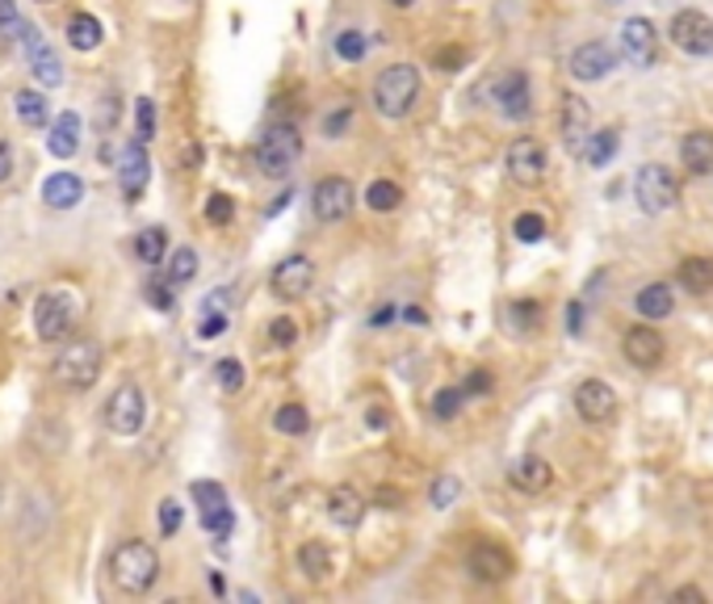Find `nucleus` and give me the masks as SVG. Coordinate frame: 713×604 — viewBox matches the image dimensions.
<instances>
[{"label":"nucleus","mask_w":713,"mask_h":604,"mask_svg":"<svg viewBox=\"0 0 713 604\" xmlns=\"http://www.w3.org/2000/svg\"><path fill=\"white\" fill-rule=\"evenodd\" d=\"M491 386H495V382H491L488 370H474V374H470L466 382H462V391H466V399H470V395H488Z\"/></svg>","instance_id":"obj_53"},{"label":"nucleus","mask_w":713,"mask_h":604,"mask_svg":"<svg viewBox=\"0 0 713 604\" xmlns=\"http://www.w3.org/2000/svg\"><path fill=\"white\" fill-rule=\"evenodd\" d=\"M257 169L264 177H290V169L299 164L302 155V134L299 127H290V122H273L269 131L261 134V143H257Z\"/></svg>","instance_id":"obj_4"},{"label":"nucleus","mask_w":713,"mask_h":604,"mask_svg":"<svg viewBox=\"0 0 713 604\" xmlns=\"http://www.w3.org/2000/svg\"><path fill=\"white\" fill-rule=\"evenodd\" d=\"M202 528L207 533H214L219 542H227L231 533H235V516H231V509H214V512H202Z\"/></svg>","instance_id":"obj_42"},{"label":"nucleus","mask_w":713,"mask_h":604,"mask_svg":"<svg viewBox=\"0 0 713 604\" xmlns=\"http://www.w3.org/2000/svg\"><path fill=\"white\" fill-rule=\"evenodd\" d=\"M667 38L684 56H713V21L701 9H680L667 26Z\"/></svg>","instance_id":"obj_10"},{"label":"nucleus","mask_w":713,"mask_h":604,"mask_svg":"<svg viewBox=\"0 0 713 604\" xmlns=\"http://www.w3.org/2000/svg\"><path fill=\"white\" fill-rule=\"evenodd\" d=\"M207 219L214 226H227L231 219H235V202H231L227 193H210V198H207Z\"/></svg>","instance_id":"obj_47"},{"label":"nucleus","mask_w":713,"mask_h":604,"mask_svg":"<svg viewBox=\"0 0 713 604\" xmlns=\"http://www.w3.org/2000/svg\"><path fill=\"white\" fill-rule=\"evenodd\" d=\"M110 580L127 596H143L160 580V554L148 542H122L110 554Z\"/></svg>","instance_id":"obj_1"},{"label":"nucleus","mask_w":713,"mask_h":604,"mask_svg":"<svg viewBox=\"0 0 713 604\" xmlns=\"http://www.w3.org/2000/svg\"><path fill=\"white\" fill-rule=\"evenodd\" d=\"M9 177H13V148L0 139V185H4Z\"/></svg>","instance_id":"obj_55"},{"label":"nucleus","mask_w":713,"mask_h":604,"mask_svg":"<svg viewBox=\"0 0 713 604\" xmlns=\"http://www.w3.org/2000/svg\"><path fill=\"white\" fill-rule=\"evenodd\" d=\"M504 169L508 177H512V185L538 189L545 181V148L538 139H529V134L512 139L504 151Z\"/></svg>","instance_id":"obj_8"},{"label":"nucleus","mask_w":713,"mask_h":604,"mask_svg":"<svg viewBox=\"0 0 713 604\" xmlns=\"http://www.w3.org/2000/svg\"><path fill=\"white\" fill-rule=\"evenodd\" d=\"M571 76L575 80H583V84H592V80H604V76L617 68V59H613V51L604 47V42H583V47H575L571 51Z\"/></svg>","instance_id":"obj_20"},{"label":"nucleus","mask_w":713,"mask_h":604,"mask_svg":"<svg viewBox=\"0 0 713 604\" xmlns=\"http://www.w3.org/2000/svg\"><path fill=\"white\" fill-rule=\"evenodd\" d=\"M148 302L155 306V311H177V299H172V285H169V278H151L148 282Z\"/></svg>","instance_id":"obj_48"},{"label":"nucleus","mask_w":713,"mask_h":604,"mask_svg":"<svg viewBox=\"0 0 713 604\" xmlns=\"http://www.w3.org/2000/svg\"><path fill=\"white\" fill-rule=\"evenodd\" d=\"M575 412H580L583 424H609L617 415V391L604 382V378H583L575 386Z\"/></svg>","instance_id":"obj_11"},{"label":"nucleus","mask_w":713,"mask_h":604,"mask_svg":"<svg viewBox=\"0 0 713 604\" xmlns=\"http://www.w3.org/2000/svg\"><path fill=\"white\" fill-rule=\"evenodd\" d=\"M285 202H290V193H282V198H278V202H273V207L264 210V214H269V219H273V214H282V210H285Z\"/></svg>","instance_id":"obj_57"},{"label":"nucleus","mask_w":713,"mask_h":604,"mask_svg":"<svg viewBox=\"0 0 713 604\" xmlns=\"http://www.w3.org/2000/svg\"><path fill=\"white\" fill-rule=\"evenodd\" d=\"M545 219L538 214V210H525V214H516V223H512V235L521 240V244H542L545 240Z\"/></svg>","instance_id":"obj_36"},{"label":"nucleus","mask_w":713,"mask_h":604,"mask_svg":"<svg viewBox=\"0 0 713 604\" xmlns=\"http://www.w3.org/2000/svg\"><path fill=\"white\" fill-rule=\"evenodd\" d=\"M458 491H462V483H458L453 474H441V479L432 483V491H429V504H432V509H450L453 500H458Z\"/></svg>","instance_id":"obj_44"},{"label":"nucleus","mask_w":713,"mask_h":604,"mask_svg":"<svg viewBox=\"0 0 713 604\" xmlns=\"http://www.w3.org/2000/svg\"><path fill=\"white\" fill-rule=\"evenodd\" d=\"M42 202L51 210H76L84 202V181L76 172H51L42 181Z\"/></svg>","instance_id":"obj_23"},{"label":"nucleus","mask_w":713,"mask_h":604,"mask_svg":"<svg viewBox=\"0 0 713 604\" xmlns=\"http://www.w3.org/2000/svg\"><path fill=\"white\" fill-rule=\"evenodd\" d=\"M365 51H370V34H361V30H344V34H337V56L340 59L361 63V59H365Z\"/></svg>","instance_id":"obj_39"},{"label":"nucleus","mask_w":713,"mask_h":604,"mask_svg":"<svg viewBox=\"0 0 713 604\" xmlns=\"http://www.w3.org/2000/svg\"><path fill=\"white\" fill-rule=\"evenodd\" d=\"M214 378H219V386H223L227 395H240V391H244V382H248L244 361L223 358V361H219V365H214Z\"/></svg>","instance_id":"obj_37"},{"label":"nucleus","mask_w":713,"mask_h":604,"mask_svg":"<svg viewBox=\"0 0 713 604\" xmlns=\"http://www.w3.org/2000/svg\"><path fill=\"white\" fill-rule=\"evenodd\" d=\"M13 101H18L21 127L38 131V127H47V122H51V101H47V93H38V89H21Z\"/></svg>","instance_id":"obj_28"},{"label":"nucleus","mask_w":713,"mask_h":604,"mask_svg":"<svg viewBox=\"0 0 713 604\" xmlns=\"http://www.w3.org/2000/svg\"><path fill=\"white\" fill-rule=\"evenodd\" d=\"M101 38H106V30H101V21H97L93 13H76V18L68 21V42H72L76 51H97Z\"/></svg>","instance_id":"obj_29"},{"label":"nucleus","mask_w":713,"mask_h":604,"mask_svg":"<svg viewBox=\"0 0 713 604\" xmlns=\"http://www.w3.org/2000/svg\"><path fill=\"white\" fill-rule=\"evenodd\" d=\"M164 252H169V235H164V226H148V231H139L134 235V256L143 264H155L164 261Z\"/></svg>","instance_id":"obj_30"},{"label":"nucleus","mask_w":713,"mask_h":604,"mask_svg":"<svg viewBox=\"0 0 713 604\" xmlns=\"http://www.w3.org/2000/svg\"><path fill=\"white\" fill-rule=\"evenodd\" d=\"M143 424H148V395H143V386H134V382L118 386L110 403H106V429L113 436H134Z\"/></svg>","instance_id":"obj_7"},{"label":"nucleus","mask_w":713,"mask_h":604,"mask_svg":"<svg viewBox=\"0 0 713 604\" xmlns=\"http://www.w3.org/2000/svg\"><path fill=\"white\" fill-rule=\"evenodd\" d=\"M391 320H394V306H382V311L374 315V323H391Z\"/></svg>","instance_id":"obj_59"},{"label":"nucleus","mask_w":713,"mask_h":604,"mask_svg":"<svg viewBox=\"0 0 713 604\" xmlns=\"http://www.w3.org/2000/svg\"><path fill=\"white\" fill-rule=\"evenodd\" d=\"M566 332H571V336L583 332V302H571V306H566Z\"/></svg>","instance_id":"obj_54"},{"label":"nucleus","mask_w":713,"mask_h":604,"mask_svg":"<svg viewBox=\"0 0 713 604\" xmlns=\"http://www.w3.org/2000/svg\"><path fill=\"white\" fill-rule=\"evenodd\" d=\"M47 151L56 155V160H72L76 151H80V113H59L56 122H51V134H47Z\"/></svg>","instance_id":"obj_26"},{"label":"nucleus","mask_w":713,"mask_h":604,"mask_svg":"<svg viewBox=\"0 0 713 604\" xmlns=\"http://www.w3.org/2000/svg\"><path fill=\"white\" fill-rule=\"evenodd\" d=\"M38 4H56V0H38Z\"/></svg>","instance_id":"obj_61"},{"label":"nucleus","mask_w":713,"mask_h":604,"mask_svg":"<svg viewBox=\"0 0 713 604\" xmlns=\"http://www.w3.org/2000/svg\"><path fill=\"white\" fill-rule=\"evenodd\" d=\"M21 47H26V59H30V72H34V80L42 84V89H59L63 84V63H59V56L51 51V42L38 34L34 26H21Z\"/></svg>","instance_id":"obj_12"},{"label":"nucleus","mask_w":713,"mask_h":604,"mask_svg":"<svg viewBox=\"0 0 713 604\" xmlns=\"http://www.w3.org/2000/svg\"><path fill=\"white\" fill-rule=\"evenodd\" d=\"M399 202H403V189L394 185V181H370V189H365V207L378 210V214L399 210Z\"/></svg>","instance_id":"obj_34"},{"label":"nucleus","mask_w":713,"mask_h":604,"mask_svg":"<svg viewBox=\"0 0 713 604\" xmlns=\"http://www.w3.org/2000/svg\"><path fill=\"white\" fill-rule=\"evenodd\" d=\"M617 131H596V134H588V143H583V160L592 164V169H604L613 155H617Z\"/></svg>","instance_id":"obj_31"},{"label":"nucleus","mask_w":713,"mask_h":604,"mask_svg":"<svg viewBox=\"0 0 713 604\" xmlns=\"http://www.w3.org/2000/svg\"><path fill=\"white\" fill-rule=\"evenodd\" d=\"M462 403H466V391H462V386H441V391L432 395V415H436V420H453V415L462 412Z\"/></svg>","instance_id":"obj_38"},{"label":"nucleus","mask_w":713,"mask_h":604,"mask_svg":"<svg viewBox=\"0 0 713 604\" xmlns=\"http://www.w3.org/2000/svg\"><path fill=\"white\" fill-rule=\"evenodd\" d=\"M181 525H185V509H181L172 495L169 500H160V533H164V537H177Z\"/></svg>","instance_id":"obj_43"},{"label":"nucleus","mask_w":713,"mask_h":604,"mask_svg":"<svg viewBox=\"0 0 713 604\" xmlns=\"http://www.w3.org/2000/svg\"><path fill=\"white\" fill-rule=\"evenodd\" d=\"M118 181H122V198H127V202H139V198H143V189H148V181H151V155L139 139L127 143V151H122V160H118Z\"/></svg>","instance_id":"obj_18"},{"label":"nucleus","mask_w":713,"mask_h":604,"mask_svg":"<svg viewBox=\"0 0 713 604\" xmlns=\"http://www.w3.org/2000/svg\"><path fill=\"white\" fill-rule=\"evenodd\" d=\"M466 571L479 584H504L512 575V554L504 546H495V542H479L466 554Z\"/></svg>","instance_id":"obj_19"},{"label":"nucleus","mask_w":713,"mask_h":604,"mask_svg":"<svg viewBox=\"0 0 713 604\" xmlns=\"http://www.w3.org/2000/svg\"><path fill=\"white\" fill-rule=\"evenodd\" d=\"M193 500H198V509L202 512H214V509H227V491L219 487V483H207V479H198L193 483Z\"/></svg>","instance_id":"obj_40"},{"label":"nucleus","mask_w":713,"mask_h":604,"mask_svg":"<svg viewBox=\"0 0 713 604\" xmlns=\"http://www.w3.org/2000/svg\"><path fill=\"white\" fill-rule=\"evenodd\" d=\"M273 429L285 436H307V429H311V415H307V407L302 403H282L278 412H273Z\"/></svg>","instance_id":"obj_32"},{"label":"nucleus","mask_w":713,"mask_h":604,"mask_svg":"<svg viewBox=\"0 0 713 604\" xmlns=\"http://www.w3.org/2000/svg\"><path fill=\"white\" fill-rule=\"evenodd\" d=\"M680 164L689 177H713V134L710 131H689L680 143Z\"/></svg>","instance_id":"obj_24"},{"label":"nucleus","mask_w":713,"mask_h":604,"mask_svg":"<svg viewBox=\"0 0 713 604\" xmlns=\"http://www.w3.org/2000/svg\"><path fill=\"white\" fill-rule=\"evenodd\" d=\"M491 101L500 105L508 122H525L529 113H533V101H529V76L521 68H512L504 72L495 84H491Z\"/></svg>","instance_id":"obj_14"},{"label":"nucleus","mask_w":713,"mask_h":604,"mask_svg":"<svg viewBox=\"0 0 713 604\" xmlns=\"http://www.w3.org/2000/svg\"><path fill=\"white\" fill-rule=\"evenodd\" d=\"M512 323L521 328V332H533L538 323H542V306L533 299H521V302H512Z\"/></svg>","instance_id":"obj_46"},{"label":"nucleus","mask_w":713,"mask_h":604,"mask_svg":"<svg viewBox=\"0 0 713 604\" xmlns=\"http://www.w3.org/2000/svg\"><path fill=\"white\" fill-rule=\"evenodd\" d=\"M21 13H18V0H0V42H13L21 34Z\"/></svg>","instance_id":"obj_45"},{"label":"nucleus","mask_w":713,"mask_h":604,"mask_svg":"<svg viewBox=\"0 0 713 604\" xmlns=\"http://www.w3.org/2000/svg\"><path fill=\"white\" fill-rule=\"evenodd\" d=\"M672 601H705V592H701V587H676V592H672Z\"/></svg>","instance_id":"obj_56"},{"label":"nucleus","mask_w":713,"mask_h":604,"mask_svg":"<svg viewBox=\"0 0 713 604\" xmlns=\"http://www.w3.org/2000/svg\"><path fill=\"white\" fill-rule=\"evenodd\" d=\"M432 63H436V68H445V72H458V68L466 63V51H462V47H445V51H436V56H432Z\"/></svg>","instance_id":"obj_52"},{"label":"nucleus","mask_w":713,"mask_h":604,"mask_svg":"<svg viewBox=\"0 0 713 604\" xmlns=\"http://www.w3.org/2000/svg\"><path fill=\"white\" fill-rule=\"evenodd\" d=\"M676 282L689 290V294H710L713 290V261L710 256H684L676 269Z\"/></svg>","instance_id":"obj_27"},{"label":"nucleus","mask_w":713,"mask_h":604,"mask_svg":"<svg viewBox=\"0 0 713 604\" xmlns=\"http://www.w3.org/2000/svg\"><path fill=\"white\" fill-rule=\"evenodd\" d=\"M391 4H394V9H412L415 0H391Z\"/></svg>","instance_id":"obj_60"},{"label":"nucleus","mask_w":713,"mask_h":604,"mask_svg":"<svg viewBox=\"0 0 713 604\" xmlns=\"http://www.w3.org/2000/svg\"><path fill=\"white\" fill-rule=\"evenodd\" d=\"M134 134H139V143L155 139V105H151V97H139V105H134Z\"/></svg>","instance_id":"obj_41"},{"label":"nucleus","mask_w":713,"mask_h":604,"mask_svg":"<svg viewBox=\"0 0 713 604\" xmlns=\"http://www.w3.org/2000/svg\"><path fill=\"white\" fill-rule=\"evenodd\" d=\"M415 97H420V72H415L412 63H391V68H382L374 80V110L382 118H408L415 105Z\"/></svg>","instance_id":"obj_3"},{"label":"nucleus","mask_w":713,"mask_h":604,"mask_svg":"<svg viewBox=\"0 0 713 604\" xmlns=\"http://www.w3.org/2000/svg\"><path fill=\"white\" fill-rule=\"evenodd\" d=\"M634 198L646 214H663L680 202V181L676 172L667 164H642L639 177H634Z\"/></svg>","instance_id":"obj_6"},{"label":"nucleus","mask_w":713,"mask_h":604,"mask_svg":"<svg viewBox=\"0 0 713 604\" xmlns=\"http://www.w3.org/2000/svg\"><path fill=\"white\" fill-rule=\"evenodd\" d=\"M328 516H332V525L340 528H356L365 521V500H361V491L349 487V483H340V487L328 491Z\"/></svg>","instance_id":"obj_22"},{"label":"nucleus","mask_w":713,"mask_h":604,"mask_svg":"<svg viewBox=\"0 0 713 604\" xmlns=\"http://www.w3.org/2000/svg\"><path fill=\"white\" fill-rule=\"evenodd\" d=\"M227 328V315L223 311H202V323H198V336L202 340H214L219 332Z\"/></svg>","instance_id":"obj_51"},{"label":"nucleus","mask_w":713,"mask_h":604,"mask_svg":"<svg viewBox=\"0 0 713 604\" xmlns=\"http://www.w3.org/2000/svg\"><path fill=\"white\" fill-rule=\"evenodd\" d=\"M164 278H169L172 290H177V285L193 282V278H198V252H193V248H177V252H172V264H169V273H164Z\"/></svg>","instance_id":"obj_35"},{"label":"nucleus","mask_w":713,"mask_h":604,"mask_svg":"<svg viewBox=\"0 0 713 604\" xmlns=\"http://www.w3.org/2000/svg\"><path fill=\"white\" fill-rule=\"evenodd\" d=\"M51 374H56V382L59 386H68V391H89L97 378H101V344L89 336L59 340Z\"/></svg>","instance_id":"obj_2"},{"label":"nucleus","mask_w":713,"mask_h":604,"mask_svg":"<svg viewBox=\"0 0 713 604\" xmlns=\"http://www.w3.org/2000/svg\"><path fill=\"white\" fill-rule=\"evenodd\" d=\"M299 566L307 580H328V571H332V554H328V546H320V542H307V546L299 550Z\"/></svg>","instance_id":"obj_33"},{"label":"nucleus","mask_w":713,"mask_h":604,"mask_svg":"<svg viewBox=\"0 0 713 604\" xmlns=\"http://www.w3.org/2000/svg\"><path fill=\"white\" fill-rule=\"evenodd\" d=\"M508 483L516 491H525V495H538L554 483V471H550V462L538 457V453H525V457H516L512 462V471H508Z\"/></svg>","instance_id":"obj_21"},{"label":"nucleus","mask_w":713,"mask_h":604,"mask_svg":"<svg viewBox=\"0 0 713 604\" xmlns=\"http://www.w3.org/2000/svg\"><path fill=\"white\" fill-rule=\"evenodd\" d=\"M403 320H408V323H424L429 315H424V311H415V306H412V311H403Z\"/></svg>","instance_id":"obj_58"},{"label":"nucleus","mask_w":713,"mask_h":604,"mask_svg":"<svg viewBox=\"0 0 713 604\" xmlns=\"http://www.w3.org/2000/svg\"><path fill=\"white\" fill-rule=\"evenodd\" d=\"M269 285H273V294H278L282 302L307 299V294H311V285H315V264H311V256H285V261L273 269Z\"/></svg>","instance_id":"obj_13"},{"label":"nucleus","mask_w":713,"mask_h":604,"mask_svg":"<svg viewBox=\"0 0 713 604\" xmlns=\"http://www.w3.org/2000/svg\"><path fill=\"white\" fill-rule=\"evenodd\" d=\"M356 207V189L349 177H323L320 185L311 189V210L320 223H344Z\"/></svg>","instance_id":"obj_9"},{"label":"nucleus","mask_w":713,"mask_h":604,"mask_svg":"<svg viewBox=\"0 0 713 604\" xmlns=\"http://www.w3.org/2000/svg\"><path fill=\"white\" fill-rule=\"evenodd\" d=\"M349 122H353V110L344 105V110H332L323 118V139H340V134L349 131Z\"/></svg>","instance_id":"obj_50"},{"label":"nucleus","mask_w":713,"mask_h":604,"mask_svg":"<svg viewBox=\"0 0 713 604\" xmlns=\"http://www.w3.org/2000/svg\"><path fill=\"white\" fill-rule=\"evenodd\" d=\"M621 51L634 68H655L659 63V30L646 18H630L621 26Z\"/></svg>","instance_id":"obj_16"},{"label":"nucleus","mask_w":713,"mask_h":604,"mask_svg":"<svg viewBox=\"0 0 713 604\" xmlns=\"http://www.w3.org/2000/svg\"><path fill=\"white\" fill-rule=\"evenodd\" d=\"M634 311H639L642 320H667L676 311V290L667 282L642 285L639 294H634Z\"/></svg>","instance_id":"obj_25"},{"label":"nucleus","mask_w":713,"mask_h":604,"mask_svg":"<svg viewBox=\"0 0 713 604\" xmlns=\"http://www.w3.org/2000/svg\"><path fill=\"white\" fill-rule=\"evenodd\" d=\"M76 315H80V302L72 290H47L34 306V336L42 344H59V340L72 336Z\"/></svg>","instance_id":"obj_5"},{"label":"nucleus","mask_w":713,"mask_h":604,"mask_svg":"<svg viewBox=\"0 0 713 604\" xmlns=\"http://www.w3.org/2000/svg\"><path fill=\"white\" fill-rule=\"evenodd\" d=\"M621 353H625V361H630L634 370H659V361H663V353H667V344H663V336H659L655 328L639 323V328H625V336H621Z\"/></svg>","instance_id":"obj_17"},{"label":"nucleus","mask_w":713,"mask_h":604,"mask_svg":"<svg viewBox=\"0 0 713 604\" xmlns=\"http://www.w3.org/2000/svg\"><path fill=\"white\" fill-rule=\"evenodd\" d=\"M559 134H563V148L571 155H583V143L592 134V110L580 93H563V105H559Z\"/></svg>","instance_id":"obj_15"},{"label":"nucleus","mask_w":713,"mask_h":604,"mask_svg":"<svg viewBox=\"0 0 713 604\" xmlns=\"http://www.w3.org/2000/svg\"><path fill=\"white\" fill-rule=\"evenodd\" d=\"M269 340H273L278 349H290V344L299 340V323H294V320H273V323H269Z\"/></svg>","instance_id":"obj_49"}]
</instances>
